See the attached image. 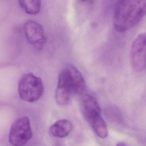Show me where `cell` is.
I'll return each mask as SVG.
<instances>
[{"label": "cell", "instance_id": "obj_5", "mask_svg": "<svg viewBox=\"0 0 146 146\" xmlns=\"http://www.w3.org/2000/svg\"><path fill=\"white\" fill-rule=\"evenodd\" d=\"M75 94L74 84L69 73L66 68L60 74L55 93L57 103L61 106L69 104L74 94Z\"/></svg>", "mask_w": 146, "mask_h": 146}, {"label": "cell", "instance_id": "obj_3", "mask_svg": "<svg viewBox=\"0 0 146 146\" xmlns=\"http://www.w3.org/2000/svg\"><path fill=\"white\" fill-rule=\"evenodd\" d=\"M20 98L23 101L33 103L41 98L44 92L42 80L32 73H27L21 76L18 84Z\"/></svg>", "mask_w": 146, "mask_h": 146}, {"label": "cell", "instance_id": "obj_11", "mask_svg": "<svg viewBox=\"0 0 146 146\" xmlns=\"http://www.w3.org/2000/svg\"><path fill=\"white\" fill-rule=\"evenodd\" d=\"M117 146H126L124 144H123V143H120V144H118L117 145Z\"/></svg>", "mask_w": 146, "mask_h": 146}, {"label": "cell", "instance_id": "obj_6", "mask_svg": "<svg viewBox=\"0 0 146 146\" xmlns=\"http://www.w3.org/2000/svg\"><path fill=\"white\" fill-rule=\"evenodd\" d=\"M130 59L133 69L141 72L146 68V33L138 35L132 44Z\"/></svg>", "mask_w": 146, "mask_h": 146}, {"label": "cell", "instance_id": "obj_10", "mask_svg": "<svg viewBox=\"0 0 146 146\" xmlns=\"http://www.w3.org/2000/svg\"><path fill=\"white\" fill-rule=\"evenodd\" d=\"M19 4L26 13L35 15L39 13L41 0H18Z\"/></svg>", "mask_w": 146, "mask_h": 146}, {"label": "cell", "instance_id": "obj_12", "mask_svg": "<svg viewBox=\"0 0 146 146\" xmlns=\"http://www.w3.org/2000/svg\"><path fill=\"white\" fill-rule=\"evenodd\" d=\"M81 2H83L87 1H89V0H79Z\"/></svg>", "mask_w": 146, "mask_h": 146}, {"label": "cell", "instance_id": "obj_8", "mask_svg": "<svg viewBox=\"0 0 146 146\" xmlns=\"http://www.w3.org/2000/svg\"><path fill=\"white\" fill-rule=\"evenodd\" d=\"M49 130L51 134L54 137L65 138L71 133L73 130V125L69 120L62 119L51 125Z\"/></svg>", "mask_w": 146, "mask_h": 146}, {"label": "cell", "instance_id": "obj_4", "mask_svg": "<svg viewBox=\"0 0 146 146\" xmlns=\"http://www.w3.org/2000/svg\"><path fill=\"white\" fill-rule=\"evenodd\" d=\"M31 128L29 118L24 117L13 123L9 130V140L13 146H23L31 139Z\"/></svg>", "mask_w": 146, "mask_h": 146}, {"label": "cell", "instance_id": "obj_7", "mask_svg": "<svg viewBox=\"0 0 146 146\" xmlns=\"http://www.w3.org/2000/svg\"><path fill=\"white\" fill-rule=\"evenodd\" d=\"M24 31L27 41L37 49L44 47L46 41L43 28L39 23L32 20L27 21L24 25Z\"/></svg>", "mask_w": 146, "mask_h": 146}, {"label": "cell", "instance_id": "obj_2", "mask_svg": "<svg viewBox=\"0 0 146 146\" xmlns=\"http://www.w3.org/2000/svg\"><path fill=\"white\" fill-rule=\"evenodd\" d=\"M81 113L95 133L102 139L107 137L108 129L101 115L100 106L95 97L88 94L82 97L80 104Z\"/></svg>", "mask_w": 146, "mask_h": 146}, {"label": "cell", "instance_id": "obj_9", "mask_svg": "<svg viewBox=\"0 0 146 146\" xmlns=\"http://www.w3.org/2000/svg\"><path fill=\"white\" fill-rule=\"evenodd\" d=\"M65 68L68 71L73 82L76 94H83L85 90V82L80 71L72 64L68 65Z\"/></svg>", "mask_w": 146, "mask_h": 146}, {"label": "cell", "instance_id": "obj_1", "mask_svg": "<svg viewBox=\"0 0 146 146\" xmlns=\"http://www.w3.org/2000/svg\"><path fill=\"white\" fill-rule=\"evenodd\" d=\"M146 15V0H119L114 12L116 31L124 33L138 25Z\"/></svg>", "mask_w": 146, "mask_h": 146}]
</instances>
